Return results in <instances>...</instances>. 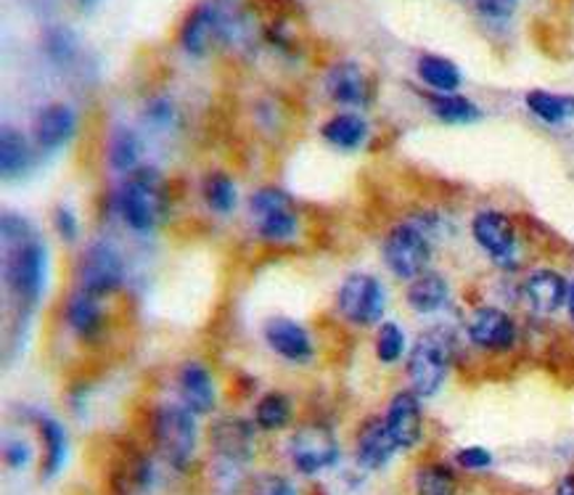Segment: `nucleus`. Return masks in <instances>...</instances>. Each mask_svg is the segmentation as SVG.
Here are the masks:
<instances>
[{"instance_id":"1","label":"nucleus","mask_w":574,"mask_h":495,"mask_svg":"<svg viewBox=\"0 0 574 495\" xmlns=\"http://www.w3.org/2000/svg\"><path fill=\"white\" fill-rule=\"evenodd\" d=\"M168 183L157 168H138L117 191V215L135 233H154L168 220Z\"/></svg>"},{"instance_id":"2","label":"nucleus","mask_w":574,"mask_h":495,"mask_svg":"<svg viewBox=\"0 0 574 495\" xmlns=\"http://www.w3.org/2000/svg\"><path fill=\"white\" fill-rule=\"evenodd\" d=\"M151 443L159 458L172 469H189L199 445L197 414H191L183 403L159 405L151 416Z\"/></svg>"},{"instance_id":"3","label":"nucleus","mask_w":574,"mask_h":495,"mask_svg":"<svg viewBox=\"0 0 574 495\" xmlns=\"http://www.w3.org/2000/svg\"><path fill=\"white\" fill-rule=\"evenodd\" d=\"M453 361V340L440 329H429L407 353V382L419 397H434L447 380Z\"/></svg>"},{"instance_id":"4","label":"nucleus","mask_w":574,"mask_h":495,"mask_svg":"<svg viewBox=\"0 0 574 495\" xmlns=\"http://www.w3.org/2000/svg\"><path fill=\"white\" fill-rule=\"evenodd\" d=\"M249 215L258 236L268 244H286L300 233V215L292 196L275 185H262L249 196Z\"/></svg>"},{"instance_id":"5","label":"nucleus","mask_w":574,"mask_h":495,"mask_svg":"<svg viewBox=\"0 0 574 495\" xmlns=\"http://www.w3.org/2000/svg\"><path fill=\"white\" fill-rule=\"evenodd\" d=\"M286 451L292 466L300 474H304V477H315V474L334 469L339 464V456H342L334 430L321 422H308L296 426L292 437H289Z\"/></svg>"},{"instance_id":"6","label":"nucleus","mask_w":574,"mask_h":495,"mask_svg":"<svg viewBox=\"0 0 574 495\" xmlns=\"http://www.w3.org/2000/svg\"><path fill=\"white\" fill-rule=\"evenodd\" d=\"M6 284L22 305H34L48 284V250L46 244L22 242L6 254Z\"/></svg>"},{"instance_id":"7","label":"nucleus","mask_w":574,"mask_h":495,"mask_svg":"<svg viewBox=\"0 0 574 495\" xmlns=\"http://www.w3.org/2000/svg\"><path fill=\"white\" fill-rule=\"evenodd\" d=\"M336 311L352 326H379L386 311L384 284L371 273H350L336 289Z\"/></svg>"},{"instance_id":"8","label":"nucleus","mask_w":574,"mask_h":495,"mask_svg":"<svg viewBox=\"0 0 574 495\" xmlns=\"http://www.w3.org/2000/svg\"><path fill=\"white\" fill-rule=\"evenodd\" d=\"M80 292L95 300H107L124 284V260L109 242L88 244L78 263Z\"/></svg>"},{"instance_id":"9","label":"nucleus","mask_w":574,"mask_h":495,"mask_svg":"<svg viewBox=\"0 0 574 495\" xmlns=\"http://www.w3.org/2000/svg\"><path fill=\"white\" fill-rule=\"evenodd\" d=\"M382 257L394 276L413 281L421 273H426L429 260H432V244H429L426 233L419 225H394L384 239Z\"/></svg>"},{"instance_id":"10","label":"nucleus","mask_w":574,"mask_h":495,"mask_svg":"<svg viewBox=\"0 0 574 495\" xmlns=\"http://www.w3.org/2000/svg\"><path fill=\"white\" fill-rule=\"evenodd\" d=\"M472 236L476 246H480L484 254H490L497 265H511L516 260V252H518L516 225L506 212H497V210L476 212L472 220Z\"/></svg>"},{"instance_id":"11","label":"nucleus","mask_w":574,"mask_h":495,"mask_svg":"<svg viewBox=\"0 0 574 495\" xmlns=\"http://www.w3.org/2000/svg\"><path fill=\"white\" fill-rule=\"evenodd\" d=\"M384 424L400 451L416 448L421 440H424V411H421V397L416 392H397L390 405H386Z\"/></svg>"},{"instance_id":"12","label":"nucleus","mask_w":574,"mask_h":495,"mask_svg":"<svg viewBox=\"0 0 574 495\" xmlns=\"http://www.w3.org/2000/svg\"><path fill=\"white\" fill-rule=\"evenodd\" d=\"M466 334L476 350L506 353L516 342V323L501 307H476L466 323Z\"/></svg>"},{"instance_id":"13","label":"nucleus","mask_w":574,"mask_h":495,"mask_svg":"<svg viewBox=\"0 0 574 495\" xmlns=\"http://www.w3.org/2000/svg\"><path fill=\"white\" fill-rule=\"evenodd\" d=\"M214 458L244 466L254 456V422L239 416H223L210 426Z\"/></svg>"},{"instance_id":"14","label":"nucleus","mask_w":574,"mask_h":495,"mask_svg":"<svg viewBox=\"0 0 574 495\" xmlns=\"http://www.w3.org/2000/svg\"><path fill=\"white\" fill-rule=\"evenodd\" d=\"M262 336H265L268 347H271L279 357H283V361H289V363L313 361V355H315L313 336H310V332L302 326L300 321L286 319V315H275V319L265 321V326H262Z\"/></svg>"},{"instance_id":"15","label":"nucleus","mask_w":574,"mask_h":495,"mask_svg":"<svg viewBox=\"0 0 574 495\" xmlns=\"http://www.w3.org/2000/svg\"><path fill=\"white\" fill-rule=\"evenodd\" d=\"M326 93L342 107H369L373 99V80L355 61H339L326 72Z\"/></svg>"},{"instance_id":"16","label":"nucleus","mask_w":574,"mask_h":495,"mask_svg":"<svg viewBox=\"0 0 574 495\" xmlns=\"http://www.w3.org/2000/svg\"><path fill=\"white\" fill-rule=\"evenodd\" d=\"M178 397L191 414H212L214 405H218V384H214L212 371L199 361L183 363L178 371Z\"/></svg>"},{"instance_id":"17","label":"nucleus","mask_w":574,"mask_h":495,"mask_svg":"<svg viewBox=\"0 0 574 495\" xmlns=\"http://www.w3.org/2000/svg\"><path fill=\"white\" fill-rule=\"evenodd\" d=\"M400 448L394 445V440L390 435V430H386L384 418L379 416H369L365 422L361 424V430H358L355 435V461L358 466L365 472H379L384 469L386 464H390L394 453Z\"/></svg>"},{"instance_id":"18","label":"nucleus","mask_w":574,"mask_h":495,"mask_svg":"<svg viewBox=\"0 0 574 495\" xmlns=\"http://www.w3.org/2000/svg\"><path fill=\"white\" fill-rule=\"evenodd\" d=\"M524 294H527L532 311L551 315L562 311V305H566L570 284H566L562 273L551 271V267H537V271H532L527 281H524Z\"/></svg>"},{"instance_id":"19","label":"nucleus","mask_w":574,"mask_h":495,"mask_svg":"<svg viewBox=\"0 0 574 495\" xmlns=\"http://www.w3.org/2000/svg\"><path fill=\"white\" fill-rule=\"evenodd\" d=\"M78 114L67 104H48L34 120V143L43 151H57L72 141Z\"/></svg>"},{"instance_id":"20","label":"nucleus","mask_w":574,"mask_h":495,"mask_svg":"<svg viewBox=\"0 0 574 495\" xmlns=\"http://www.w3.org/2000/svg\"><path fill=\"white\" fill-rule=\"evenodd\" d=\"M64 323L67 329L80 340H99V334L107 326V313H103L101 300L91 297L85 292L69 294L64 302Z\"/></svg>"},{"instance_id":"21","label":"nucleus","mask_w":574,"mask_h":495,"mask_svg":"<svg viewBox=\"0 0 574 495\" xmlns=\"http://www.w3.org/2000/svg\"><path fill=\"white\" fill-rule=\"evenodd\" d=\"M38 435H40V445H43L40 477H43V483H51V479H57L59 472L64 469L69 440H67V432H64V426H61L59 418H53L48 414L38 416Z\"/></svg>"},{"instance_id":"22","label":"nucleus","mask_w":574,"mask_h":495,"mask_svg":"<svg viewBox=\"0 0 574 495\" xmlns=\"http://www.w3.org/2000/svg\"><path fill=\"white\" fill-rule=\"evenodd\" d=\"M220 32V17L212 3L193 6L181 27V46L191 57H202L210 40Z\"/></svg>"},{"instance_id":"23","label":"nucleus","mask_w":574,"mask_h":495,"mask_svg":"<svg viewBox=\"0 0 574 495\" xmlns=\"http://www.w3.org/2000/svg\"><path fill=\"white\" fill-rule=\"evenodd\" d=\"M405 300L411 305V311L421 315L440 313L447 305V300H451V284H447V279L442 273L426 271L411 281Z\"/></svg>"},{"instance_id":"24","label":"nucleus","mask_w":574,"mask_h":495,"mask_svg":"<svg viewBox=\"0 0 574 495\" xmlns=\"http://www.w3.org/2000/svg\"><path fill=\"white\" fill-rule=\"evenodd\" d=\"M32 170V147L19 130L6 128L0 133V173L6 181H19Z\"/></svg>"},{"instance_id":"25","label":"nucleus","mask_w":574,"mask_h":495,"mask_svg":"<svg viewBox=\"0 0 574 495\" xmlns=\"http://www.w3.org/2000/svg\"><path fill=\"white\" fill-rule=\"evenodd\" d=\"M321 135L323 141L336 149H344V151L361 149L365 139H369V122H365L361 114H352V112L336 114L323 122Z\"/></svg>"},{"instance_id":"26","label":"nucleus","mask_w":574,"mask_h":495,"mask_svg":"<svg viewBox=\"0 0 574 495\" xmlns=\"http://www.w3.org/2000/svg\"><path fill=\"white\" fill-rule=\"evenodd\" d=\"M292 416H294V405L289 401L286 392L271 390L254 403L252 422L262 432H281L292 424Z\"/></svg>"},{"instance_id":"27","label":"nucleus","mask_w":574,"mask_h":495,"mask_svg":"<svg viewBox=\"0 0 574 495\" xmlns=\"http://www.w3.org/2000/svg\"><path fill=\"white\" fill-rule=\"evenodd\" d=\"M141 154H143V147H141V139H138L135 130L117 128L112 133V139H109V147H107L109 168H112L114 173L133 175L135 170L141 168Z\"/></svg>"},{"instance_id":"28","label":"nucleus","mask_w":574,"mask_h":495,"mask_svg":"<svg viewBox=\"0 0 574 495\" xmlns=\"http://www.w3.org/2000/svg\"><path fill=\"white\" fill-rule=\"evenodd\" d=\"M202 196L207 210H212L214 215H231L239 204V189L236 181L223 170H212L204 175L202 181Z\"/></svg>"},{"instance_id":"29","label":"nucleus","mask_w":574,"mask_h":495,"mask_svg":"<svg viewBox=\"0 0 574 495\" xmlns=\"http://www.w3.org/2000/svg\"><path fill=\"white\" fill-rule=\"evenodd\" d=\"M429 107L437 120L451 122V125H466V122H476L482 117L480 107L459 93H434L429 99Z\"/></svg>"},{"instance_id":"30","label":"nucleus","mask_w":574,"mask_h":495,"mask_svg":"<svg viewBox=\"0 0 574 495\" xmlns=\"http://www.w3.org/2000/svg\"><path fill=\"white\" fill-rule=\"evenodd\" d=\"M527 109L537 120L558 125L574 117V95H558L548 91H532L527 93Z\"/></svg>"},{"instance_id":"31","label":"nucleus","mask_w":574,"mask_h":495,"mask_svg":"<svg viewBox=\"0 0 574 495\" xmlns=\"http://www.w3.org/2000/svg\"><path fill=\"white\" fill-rule=\"evenodd\" d=\"M419 78L426 82L432 91L437 93H453L461 85V70L451 59L442 57H421L419 59Z\"/></svg>"},{"instance_id":"32","label":"nucleus","mask_w":574,"mask_h":495,"mask_svg":"<svg viewBox=\"0 0 574 495\" xmlns=\"http://www.w3.org/2000/svg\"><path fill=\"white\" fill-rule=\"evenodd\" d=\"M416 495H455V472L442 461L419 466L416 477H413Z\"/></svg>"},{"instance_id":"33","label":"nucleus","mask_w":574,"mask_h":495,"mask_svg":"<svg viewBox=\"0 0 574 495\" xmlns=\"http://www.w3.org/2000/svg\"><path fill=\"white\" fill-rule=\"evenodd\" d=\"M407 350V342H405V332L400 323L394 321H384L376 326V357L379 363H384V366H394V363L403 361Z\"/></svg>"},{"instance_id":"34","label":"nucleus","mask_w":574,"mask_h":495,"mask_svg":"<svg viewBox=\"0 0 574 495\" xmlns=\"http://www.w3.org/2000/svg\"><path fill=\"white\" fill-rule=\"evenodd\" d=\"M43 48L53 61L64 64V61L74 59V53H78V38H74V32L67 30V27H51L43 38Z\"/></svg>"},{"instance_id":"35","label":"nucleus","mask_w":574,"mask_h":495,"mask_svg":"<svg viewBox=\"0 0 574 495\" xmlns=\"http://www.w3.org/2000/svg\"><path fill=\"white\" fill-rule=\"evenodd\" d=\"M249 495H296V487L289 477L275 472H265L249 485Z\"/></svg>"},{"instance_id":"36","label":"nucleus","mask_w":574,"mask_h":495,"mask_svg":"<svg viewBox=\"0 0 574 495\" xmlns=\"http://www.w3.org/2000/svg\"><path fill=\"white\" fill-rule=\"evenodd\" d=\"M53 229H57L61 242H67V244L78 242V236H80L78 212L69 208V204H59V208L53 210Z\"/></svg>"},{"instance_id":"37","label":"nucleus","mask_w":574,"mask_h":495,"mask_svg":"<svg viewBox=\"0 0 574 495\" xmlns=\"http://www.w3.org/2000/svg\"><path fill=\"white\" fill-rule=\"evenodd\" d=\"M455 464L466 472H484L493 466V453L482 448V445H469V448L455 453Z\"/></svg>"},{"instance_id":"38","label":"nucleus","mask_w":574,"mask_h":495,"mask_svg":"<svg viewBox=\"0 0 574 495\" xmlns=\"http://www.w3.org/2000/svg\"><path fill=\"white\" fill-rule=\"evenodd\" d=\"M3 239H6V242H13V246L22 244V242H30V239H32L30 223H27L22 215H11V212H6V215H3Z\"/></svg>"},{"instance_id":"39","label":"nucleus","mask_w":574,"mask_h":495,"mask_svg":"<svg viewBox=\"0 0 574 495\" xmlns=\"http://www.w3.org/2000/svg\"><path fill=\"white\" fill-rule=\"evenodd\" d=\"M3 458L11 469H24V466H30L32 461L30 443H24V440H9L3 448Z\"/></svg>"},{"instance_id":"40","label":"nucleus","mask_w":574,"mask_h":495,"mask_svg":"<svg viewBox=\"0 0 574 495\" xmlns=\"http://www.w3.org/2000/svg\"><path fill=\"white\" fill-rule=\"evenodd\" d=\"M172 117H175V109H172L170 99H154L147 107V120L154 128H168L172 122Z\"/></svg>"},{"instance_id":"41","label":"nucleus","mask_w":574,"mask_h":495,"mask_svg":"<svg viewBox=\"0 0 574 495\" xmlns=\"http://www.w3.org/2000/svg\"><path fill=\"white\" fill-rule=\"evenodd\" d=\"M474 3H476V11L493 19L511 17L516 9V0H474Z\"/></svg>"},{"instance_id":"42","label":"nucleus","mask_w":574,"mask_h":495,"mask_svg":"<svg viewBox=\"0 0 574 495\" xmlns=\"http://www.w3.org/2000/svg\"><path fill=\"white\" fill-rule=\"evenodd\" d=\"M556 495H574V472L566 474L562 483H558Z\"/></svg>"},{"instance_id":"43","label":"nucleus","mask_w":574,"mask_h":495,"mask_svg":"<svg viewBox=\"0 0 574 495\" xmlns=\"http://www.w3.org/2000/svg\"><path fill=\"white\" fill-rule=\"evenodd\" d=\"M566 313H570V321L574 326V281H570V294H566Z\"/></svg>"},{"instance_id":"44","label":"nucleus","mask_w":574,"mask_h":495,"mask_svg":"<svg viewBox=\"0 0 574 495\" xmlns=\"http://www.w3.org/2000/svg\"><path fill=\"white\" fill-rule=\"evenodd\" d=\"M99 3H101V0H78V6L82 11H93Z\"/></svg>"},{"instance_id":"45","label":"nucleus","mask_w":574,"mask_h":495,"mask_svg":"<svg viewBox=\"0 0 574 495\" xmlns=\"http://www.w3.org/2000/svg\"><path fill=\"white\" fill-rule=\"evenodd\" d=\"M268 3H273V6H286V3H292V0H268Z\"/></svg>"}]
</instances>
